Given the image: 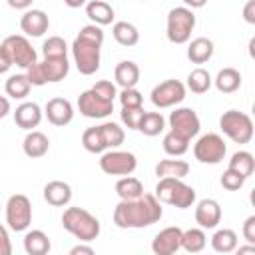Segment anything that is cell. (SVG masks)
<instances>
[{
  "mask_svg": "<svg viewBox=\"0 0 255 255\" xmlns=\"http://www.w3.org/2000/svg\"><path fill=\"white\" fill-rule=\"evenodd\" d=\"M159 199L151 193H143L137 199H122L114 209V223L120 229H141L161 219Z\"/></svg>",
  "mask_w": 255,
  "mask_h": 255,
  "instance_id": "1",
  "label": "cell"
},
{
  "mask_svg": "<svg viewBox=\"0 0 255 255\" xmlns=\"http://www.w3.org/2000/svg\"><path fill=\"white\" fill-rule=\"evenodd\" d=\"M104 44V32L98 24L84 26L72 44L74 64L80 74L92 76L100 70V50Z\"/></svg>",
  "mask_w": 255,
  "mask_h": 255,
  "instance_id": "2",
  "label": "cell"
},
{
  "mask_svg": "<svg viewBox=\"0 0 255 255\" xmlns=\"http://www.w3.org/2000/svg\"><path fill=\"white\" fill-rule=\"evenodd\" d=\"M62 225L76 239L90 243L100 235V221L84 207H68L62 215Z\"/></svg>",
  "mask_w": 255,
  "mask_h": 255,
  "instance_id": "3",
  "label": "cell"
},
{
  "mask_svg": "<svg viewBox=\"0 0 255 255\" xmlns=\"http://www.w3.org/2000/svg\"><path fill=\"white\" fill-rule=\"evenodd\" d=\"M155 197L159 199V203H167L177 209H187L195 203V189L183 183L179 177H159L155 185Z\"/></svg>",
  "mask_w": 255,
  "mask_h": 255,
  "instance_id": "4",
  "label": "cell"
},
{
  "mask_svg": "<svg viewBox=\"0 0 255 255\" xmlns=\"http://www.w3.org/2000/svg\"><path fill=\"white\" fill-rule=\"evenodd\" d=\"M219 128L235 143H249L253 137V120L237 110H227L219 118Z\"/></svg>",
  "mask_w": 255,
  "mask_h": 255,
  "instance_id": "5",
  "label": "cell"
},
{
  "mask_svg": "<svg viewBox=\"0 0 255 255\" xmlns=\"http://www.w3.org/2000/svg\"><path fill=\"white\" fill-rule=\"evenodd\" d=\"M195 28V14L187 6L171 8L167 14V40L171 44H185Z\"/></svg>",
  "mask_w": 255,
  "mask_h": 255,
  "instance_id": "6",
  "label": "cell"
},
{
  "mask_svg": "<svg viewBox=\"0 0 255 255\" xmlns=\"http://www.w3.org/2000/svg\"><path fill=\"white\" fill-rule=\"evenodd\" d=\"M6 223L12 231H26L32 223V203L24 193L10 195L6 203Z\"/></svg>",
  "mask_w": 255,
  "mask_h": 255,
  "instance_id": "7",
  "label": "cell"
},
{
  "mask_svg": "<svg viewBox=\"0 0 255 255\" xmlns=\"http://www.w3.org/2000/svg\"><path fill=\"white\" fill-rule=\"evenodd\" d=\"M225 151H227V145L219 133H205L193 145L195 159L201 163H209V165L219 163L225 157Z\"/></svg>",
  "mask_w": 255,
  "mask_h": 255,
  "instance_id": "8",
  "label": "cell"
},
{
  "mask_svg": "<svg viewBox=\"0 0 255 255\" xmlns=\"http://www.w3.org/2000/svg\"><path fill=\"white\" fill-rule=\"evenodd\" d=\"M100 167L108 175H129L137 167V159L131 151H106L100 157Z\"/></svg>",
  "mask_w": 255,
  "mask_h": 255,
  "instance_id": "9",
  "label": "cell"
},
{
  "mask_svg": "<svg viewBox=\"0 0 255 255\" xmlns=\"http://www.w3.org/2000/svg\"><path fill=\"white\" fill-rule=\"evenodd\" d=\"M4 50L8 52L10 60H12V66H20V68H30L32 64L38 62V56H36V50L32 48V44L28 42L26 36H8L4 42H2Z\"/></svg>",
  "mask_w": 255,
  "mask_h": 255,
  "instance_id": "10",
  "label": "cell"
},
{
  "mask_svg": "<svg viewBox=\"0 0 255 255\" xmlns=\"http://www.w3.org/2000/svg\"><path fill=\"white\" fill-rule=\"evenodd\" d=\"M185 98V86L179 80H165L151 90V104L159 110L181 104Z\"/></svg>",
  "mask_w": 255,
  "mask_h": 255,
  "instance_id": "11",
  "label": "cell"
},
{
  "mask_svg": "<svg viewBox=\"0 0 255 255\" xmlns=\"http://www.w3.org/2000/svg\"><path fill=\"white\" fill-rule=\"evenodd\" d=\"M78 110H80V114L86 116V118H94V120H98V118H108V116L114 112V102H110V100L98 96V94L90 88V90H86V92L80 94V98H78Z\"/></svg>",
  "mask_w": 255,
  "mask_h": 255,
  "instance_id": "12",
  "label": "cell"
},
{
  "mask_svg": "<svg viewBox=\"0 0 255 255\" xmlns=\"http://www.w3.org/2000/svg\"><path fill=\"white\" fill-rule=\"evenodd\" d=\"M169 128L171 131L191 139L199 133V128H201V122L195 114V110L191 108H177L169 114Z\"/></svg>",
  "mask_w": 255,
  "mask_h": 255,
  "instance_id": "13",
  "label": "cell"
},
{
  "mask_svg": "<svg viewBox=\"0 0 255 255\" xmlns=\"http://www.w3.org/2000/svg\"><path fill=\"white\" fill-rule=\"evenodd\" d=\"M181 233L183 231L179 227L161 229L151 241V251L155 255H173L175 251L181 249Z\"/></svg>",
  "mask_w": 255,
  "mask_h": 255,
  "instance_id": "14",
  "label": "cell"
},
{
  "mask_svg": "<svg viewBox=\"0 0 255 255\" xmlns=\"http://www.w3.org/2000/svg\"><path fill=\"white\" fill-rule=\"evenodd\" d=\"M46 118L52 126L64 128L74 120V108L66 98H52L46 104Z\"/></svg>",
  "mask_w": 255,
  "mask_h": 255,
  "instance_id": "15",
  "label": "cell"
},
{
  "mask_svg": "<svg viewBox=\"0 0 255 255\" xmlns=\"http://www.w3.org/2000/svg\"><path fill=\"white\" fill-rule=\"evenodd\" d=\"M195 221L201 229H213L221 221V205L215 199H201L195 207Z\"/></svg>",
  "mask_w": 255,
  "mask_h": 255,
  "instance_id": "16",
  "label": "cell"
},
{
  "mask_svg": "<svg viewBox=\"0 0 255 255\" xmlns=\"http://www.w3.org/2000/svg\"><path fill=\"white\" fill-rule=\"evenodd\" d=\"M50 26V20H48V14L44 10H26L24 16L20 18V28L26 36H32V38H38L42 36Z\"/></svg>",
  "mask_w": 255,
  "mask_h": 255,
  "instance_id": "17",
  "label": "cell"
},
{
  "mask_svg": "<svg viewBox=\"0 0 255 255\" xmlns=\"http://www.w3.org/2000/svg\"><path fill=\"white\" fill-rule=\"evenodd\" d=\"M14 122H16L18 128L28 129V131L34 129V128H38L40 122H42V110H40V106L36 102H24V104H20L16 108V112H14Z\"/></svg>",
  "mask_w": 255,
  "mask_h": 255,
  "instance_id": "18",
  "label": "cell"
},
{
  "mask_svg": "<svg viewBox=\"0 0 255 255\" xmlns=\"http://www.w3.org/2000/svg\"><path fill=\"white\" fill-rule=\"evenodd\" d=\"M22 149L28 157L32 159H38V157H44L50 149V139L46 133L42 131H36V129H30L22 141Z\"/></svg>",
  "mask_w": 255,
  "mask_h": 255,
  "instance_id": "19",
  "label": "cell"
},
{
  "mask_svg": "<svg viewBox=\"0 0 255 255\" xmlns=\"http://www.w3.org/2000/svg\"><path fill=\"white\" fill-rule=\"evenodd\" d=\"M44 199L54 207H64L72 199V187L66 181L54 179L44 185Z\"/></svg>",
  "mask_w": 255,
  "mask_h": 255,
  "instance_id": "20",
  "label": "cell"
},
{
  "mask_svg": "<svg viewBox=\"0 0 255 255\" xmlns=\"http://www.w3.org/2000/svg\"><path fill=\"white\" fill-rule=\"evenodd\" d=\"M42 70H44V76L48 82H62L68 72H70V62H68V56H58V58H44L40 62Z\"/></svg>",
  "mask_w": 255,
  "mask_h": 255,
  "instance_id": "21",
  "label": "cell"
},
{
  "mask_svg": "<svg viewBox=\"0 0 255 255\" xmlns=\"http://www.w3.org/2000/svg\"><path fill=\"white\" fill-rule=\"evenodd\" d=\"M86 16L98 26H108L114 22V8L104 0H92L86 4Z\"/></svg>",
  "mask_w": 255,
  "mask_h": 255,
  "instance_id": "22",
  "label": "cell"
},
{
  "mask_svg": "<svg viewBox=\"0 0 255 255\" xmlns=\"http://www.w3.org/2000/svg\"><path fill=\"white\" fill-rule=\"evenodd\" d=\"M116 82L122 88H135V84L139 82V66L131 60H124L116 66Z\"/></svg>",
  "mask_w": 255,
  "mask_h": 255,
  "instance_id": "23",
  "label": "cell"
},
{
  "mask_svg": "<svg viewBox=\"0 0 255 255\" xmlns=\"http://www.w3.org/2000/svg\"><path fill=\"white\" fill-rule=\"evenodd\" d=\"M213 42L209 38H195L191 40V44L187 46V58L193 64H205L211 56H213Z\"/></svg>",
  "mask_w": 255,
  "mask_h": 255,
  "instance_id": "24",
  "label": "cell"
},
{
  "mask_svg": "<svg viewBox=\"0 0 255 255\" xmlns=\"http://www.w3.org/2000/svg\"><path fill=\"white\" fill-rule=\"evenodd\" d=\"M24 249L28 255H46L50 251V239L44 231L32 229L24 235Z\"/></svg>",
  "mask_w": 255,
  "mask_h": 255,
  "instance_id": "25",
  "label": "cell"
},
{
  "mask_svg": "<svg viewBox=\"0 0 255 255\" xmlns=\"http://www.w3.org/2000/svg\"><path fill=\"white\" fill-rule=\"evenodd\" d=\"M213 84L221 94H233L241 86V74L235 68H223L217 72Z\"/></svg>",
  "mask_w": 255,
  "mask_h": 255,
  "instance_id": "26",
  "label": "cell"
},
{
  "mask_svg": "<svg viewBox=\"0 0 255 255\" xmlns=\"http://www.w3.org/2000/svg\"><path fill=\"white\" fill-rule=\"evenodd\" d=\"M189 173V163L183 159H161L155 165L157 177H179L183 179Z\"/></svg>",
  "mask_w": 255,
  "mask_h": 255,
  "instance_id": "27",
  "label": "cell"
},
{
  "mask_svg": "<svg viewBox=\"0 0 255 255\" xmlns=\"http://www.w3.org/2000/svg\"><path fill=\"white\" fill-rule=\"evenodd\" d=\"M112 34H114L116 42H118L120 46H126V48L135 46V44L139 42V32H137V28H135L133 24H129V22H116L114 28H112Z\"/></svg>",
  "mask_w": 255,
  "mask_h": 255,
  "instance_id": "28",
  "label": "cell"
},
{
  "mask_svg": "<svg viewBox=\"0 0 255 255\" xmlns=\"http://www.w3.org/2000/svg\"><path fill=\"white\" fill-rule=\"evenodd\" d=\"M116 193L120 195V199H137L139 195H143V185L137 177L124 175L116 183Z\"/></svg>",
  "mask_w": 255,
  "mask_h": 255,
  "instance_id": "29",
  "label": "cell"
},
{
  "mask_svg": "<svg viewBox=\"0 0 255 255\" xmlns=\"http://www.w3.org/2000/svg\"><path fill=\"white\" fill-rule=\"evenodd\" d=\"M211 247L217 253H231L237 249V233L233 229H217L211 237Z\"/></svg>",
  "mask_w": 255,
  "mask_h": 255,
  "instance_id": "30",
  "label": "cell"
},
{
  "mask_svg": "<svg viewBox=\"0 0 255 255\" xmlns=\"http://www.w3.org/2000/svg\"><path fill=\"white\" fill-rule=\"evenodd\" d=\"M137 129L143 135H149V137L159 135L165 129V120H163V116L159 112H145L141 122H139V126H137Z\"/></svg>",
  "mask_w": 255,
  "mask_h": 255,
  "instance_id": "31",
  "label": "cell"
},
{
  "mask_svg": "<svg viewBox=\"0 0 255 255\" xmlns=\"http://www.w3.org/2000/svg\"><path fill=\"white\" fill-rule=\"evenodd\" d=\"M30 88H32V84L28 82L26 74H14V76H10L6 80V86H4L6 94L10 98H14V100H24L30 94Z\"/></svg>",
  "mask_w": 255,
  "mask_h": 255,
  "instance_id": "32",
  "label": "cell"
},
{
  "mask_svg": "<svg viewBox=\"0 0 255 255\" xmlns=\"http://www.w3.org/2000/svg\"><path fill=\"white\" fill-rule=\"evenodd\" d=\"M82 145H84V149L90 151V153H104V151L108 149L100 126L88 128V129L82 133Z\"/></svg>",
  "mask_w": 255,
  "mask_h": 255,
  "instance_id": "33",
  "label": "cell"
},
{
  "mask_svg": "<svg viewBox=\"0 0 255 255\" xmlns=\"http://www.w3.org/2000/svg\"><path fill=\"white\" fill-rule=\"evenodd\" d=\"M229 169L237 171L239 175H243L247 179L255 171V159H253V155L249 151H235L231 155V159H229Z\"/></svg>",
  "mask_w": 255,
  "mask_h": 255,
  "instance_id": "34",
  "label": "cell"
},
{
  "mask_svg": "<svg viewBox=\"0 0 255 255\" xmlns=\"http://www.w3.org/2000/svg\"><path fill=\"white\" fill-rule=\"evenodd\" d=\"M205 243H207V237H205L203 229L193 227V229H187V231L181 233V249H185L187 253H199V251H203Z\"/></svg>",
  "mask_w": 255,
  "mask_h": 255,
  "instance_id": "35",
  "label": "cell"
},
{
  "mask_svg": "<svg viewBox=\"0 0 255 255\" xmlns=\"http://www.w3.org/2000/svg\"><path fill=\"white\" fill-rule=\"evenodd\" d=\"M211 76L205 68H195L191 70V74L187 76V88L193 92V94H205L209 88H211Z\"/></svg>",
  "mask_w": 255,
  "mask_h": 255,
  "instance_id": "36",
  "label": "cell"
},
{
  "mask_svg": "<svg viewBox=\"0 0 255 255\" xmlns=\"http://www.w3.org/2000/svg\"><path fill=\"white\" fill-rule=\"evenodd\" d=\"M187 149H189V139L187 137H183V135H179L175 131H167L165 133V137H163V151L167 155L177 157V155H183Z\"/></svg>",
  "mask_w": 255,
  "mask_h": 255,
  "instance_id": "37",
  "label": "cell"
},
{
  "mask_svg": "<svg viewBox=\"0 0 255 255\" xmlns=\"http://www.w3.org/2000/svg\"><path fill=\"white\" fill-rule=\"evenodd\" d=\"M100 129H102V135H104V141H106L108 147H118V145L124 143L126 133H124V129H122L118 124L106 122V124L100 126Z\"/></svg>",
  "mask_w": 255,
  "mask_h": 255,
  "instance_id": "38",
  "label": "cell"
},
{
  "mask_svg": "<svg viewBox=\"0 0 255 255\" xmlns=\"http://www.w3.org/2000/svg\"><path fill=\"white\" fill-rule=\"evenodd\" d=\"M68 46L64 42V38L60 36H50L44 44H42V54L44 58H58V56H66Z\"/></svg>",
  "mask_w": 255,
  "mask_h": 255,
  "instance_id": "39",
  "label": "cell"
},
{
  "mask_svg": "<svg viewBox=\"0 0 255 255\" xmlns=\"http://www.w3.org/2000/svg\"><path fill=\"white\" fill-rule=\"evenodd\" d=\"M145 110L143 106H131V108H122V122L126 124V128L129 129H137L141 118H143Z\"/></svg>",
  "mask_w": 255,
  "mask_h": 255,
  "instance_id": "40",
  "label": "cell"
},
{
  "mask_svg": "<svg viewBox=\"0 0 255 255\" xmlns=\"http://www.w3.org/2000/svg\"><path fill=\"white\" fill-rule=\"evenodd\" d=\"M243 183H245V177L239 175L237 171L229 169V167H227V169L223 171V175H221V185H223L227 191H237V189L243 187Z\"/></svg>",
  "mask_w": 255,
  "mask_h": 255,
  "instance_id": "41",
  "label": "cell"
},
{
  "mask_svg": "<svg viewBox=\"0 0 255 255\" xmlns=\"http://www.w3.org/2000/svg\"><path fill=\"white\" fill-rule=\"evenodd\" d=\"M120 102L122 108H131V106H141L143 104V96L135 90V88H122L120 94Z\"/></svg>",
  "mask_w": 255,
  "mask_h": 255,
  "instance_id": "42",
  "label": "cell"
},
{
  "mask_svg": "<svg viewBox=\"0 0 255 255\" xmlns=\"http://www.w3.org/2000/svg\"><path fill=\"white\" fill-rule=\"evenodd\" d=\"M26 78H28V82H30L32 86H44V84H48L40 62H36V64H32L30 68H26Z\"/></svg>",
  "mask_w": 255,
  "mask_h": 255,
  "instance_id": "43",
  "label": "cell"
},
{
  "mask_svg": "<svg viewBox=\"0 0 255 255\" xmlns=\"http://www.w3.org/2000/svg\"><path fill=\"white\" fill-rule=\"evenodd\" d=\"M92 90H94L98 96H102V98H106V100H110V102H114V98L118 96L116 86H114L112 82H108V80H100V82H96V84L92 86Z\"/></svg>",
  "mask_w": 255,
  "mask_h": 255,
  "instance_id": "44",
  "label": "cell"
},
{
  "mask_svg": "<svg viewBox=\"0 0 255 255\" xmlns=\"http://www.w3.org/2000/svg\"><path fill=\"white\" fill-rule=\"evenodd\" d=\"M243 237L247 243H253L255 245V215H249L243 223Z\"/></svg>",
  "mask_w": 255,
  "mask_h": 255,
  "instance_id": "45",
  "label": "cell"
},
{
  "mask_svg": "<svg viewBox=\"0 0 255 255\" xmlns=\"http://www.w3.org/2000/svg\"><path fill=\"white\" fill-rule=\"evenodd\" d=\"M12 253V243H10V235L6 231L4 225H0V255H10Z\"/></svg>",
  "mask_w": 255,
  "mask_h": 255,
  "instance_id": "46",
  "label": "cell"
},
{
  "mask_svg": "<svg viewBox=\"0 0 255 255\" xmlns=\"http://www.w3.org/2000/svg\"><path fill=\"white\" fill-rule=\"evenodd\" d=\"M243 18L247 24H255V0H247L243 8Z\"/></svg>",
  "mask_w": 255,
  "mask_h": 255,
  "instance_id": "47",
  "label": "cell"
},
{
  "mask_svg": "<svg viewBox=\"0 0 255 255\" xmlns=\"http://www.w3.org/2000/svg\"><path fill=\"white\" fill-rule=\"evenodd\" d=\"M12 68V60L8 56V52L4 50V46L0 44V74H6Z\"/></svg>",
  "mask_w": 255,
  "mask_h": 255,
  "instance_id": "48",
  "label": "cell"
},
{
  "mask_svg": "<svg viewBox=\"0 0 255 255\" xmlns=\"http://www.w3.org/2000/svg\"><path fill=\"white\" fill-rule=\"evenodd\" d=\"M94 255V249L90 247V245H76V247H72L70 249V255Z\"/></svg>",
  "mask_w": 255,
  "mask_h": 255,
  "instance_id": "49",
  "label": "cell"
},
{
  "mask_svg": "<svg viewBox=\"0 0 255 255\" xmlns=\"http://www.w3.org/2000/svg\"><path fill=\"white\" fill-rule=\"evenodd\" d=\"M34 0H8V6L10 8H16V10H26L32 6Z\"/></svg>",
  "mask_w": 255,
  "mask_h": 255,
  "instance_id": "50",
  "label": "cell"
},
{
  "mask_svg": "<svg viewBox=\"0 0 255 255\" xmlns=\"http://www.w3.org/2000/svg\"><path fill=\"white\" fill-rule=\"evenodd\" d=\"M8 112H10V100H8V98H4V96H0V120H2V118H6V116H8Z\"/></svg>",
  "mask_w": 255,
  "mask_h": 255,
  "instance_id": "51",
  "label": "cell"
},
{
  "mask_svg": "<svg viewBox=\"0 0 255 255\" xmlns=\"http://www.w3.org/2000/svg\"><path fill=\"white\" fill-rule=\"evenodd\" d=\"M183 2H185V6L191 8V10H193V8H203V6L207 4V0H183Z\"/></svg>",
  "mask_w": 255,
  "mask_h": 255,
  "instance_id": "52",
  "label": "cell"
},
{
  "mask_svg": "<svg viewBox=\"0 0 255 255\" xmlns=\"http://www.w3.org/2000/svg\"><path fill=\"white\" fill-rule=\"evenodd\" d=\"M88 0H64V4L68 6V8H80V6H84Z\"/></svg>",
  "mask_w": 255,
  "mask_h": 255,
  "instance_id": "53",
  "label": "cell"
},
{
  "mask_svg": "<svg viewBox=\"0 0 255 255\" xmlns=\"http://www.w3.org/2000/svg\"><path fill=\"white\" fill-rule=\"evenodd\" d=\"M239 253H255V245L249 243V245H245V247H239Z\"/></svg>",
  "mask_w": 255,
  "mask_h": 255,
  "instance_id": "54",
  "label": "cell"
}]
</instances>
